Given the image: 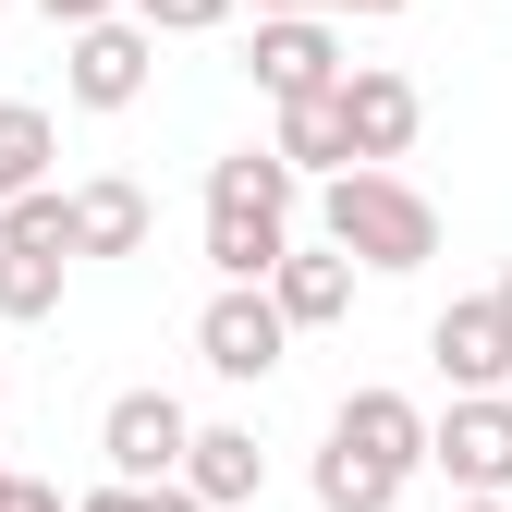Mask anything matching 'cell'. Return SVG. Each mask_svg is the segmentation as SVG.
<instances>
[{
    "label": "cell",
    "mask_w": 512,
    "mask_h": 512,
    "mask_svg": "<svg viewBox=\"0 0 512 512\" xmlns=\"http://www.w3.org/2000/svg\"><path fill=\"white\" fill-rule=\"evenodd\" d=\"M342 13H403V0H342Z\"/></svg>",
    "instance_id": "cb8c5ba5"
},
{
    "label": "cell",
    "mask_w": 512,
    "mask_h": 512,
    "mask_svg": "<svg viewBox=\"0 0 512 512\" xmlns=\"http://www.w3.org/2000/svg\"><path fill=\"white\" fill-rule=\"evenodd\" d=\"M269 305L293 317V330H330V317L354 305V256H342V244H317V256H281V281H269Z\"/></svg>",
    "instance_id": "8fae6325"
},
{
    "label": "cell",
    "mask_w": 512,
    "mask_h": 512,
    "mask_svg": "<svg viewBox=\"0 0 512 512\" xmlns=\"http://www.w3.org/2000/svg\"><path fill=\"white\" fill-rule=\"evenodd\" d=\"M281 13H342V0H256V25H281Z\"/></svg>",
    "instance_id": "44dd1931"
},
{
    "label": "cell",
    "mask_w": 512,
    "mask_h": 512,
    "mask_svg": "<svg viewBox=\"0 0 512 512\" xmlns=\"http://www.w3.org/2000/svg\"><path fill=\"white\" fill-rule=\"evenodd\" d=\"M49 159H61L49 110H37V98H0V208H25L37 183H49Z\"/></svg>",
    "instance_id": "7c38bea8"
},
{
    "label": "cell",
    "mask_w": 512,
    "mask_h": 512,
    "mask_svg": "<svg viewBox=\"0 0 512 512\" xmlns=\"http://www.w3.org/2000/svg\"><path fill=\"white\" fill-rule=\"evenodd\" d=\"M147 512H208V500L196 488H147Z\"/></svg>",
    "instance_id": "7402d4cb"
},
{
    "label": "cell",
    "mask_w": 512,
    "mask_h": 512,
    "mask_svg": "<svg viewBox=\"0 0 512 512\" xmlns=\"http://www.w3.org/2000/svg\"><path fill=\"white\" fill-rule=\"evenodd\" d=\"M13 500H25V476H0V512H13Z\"/></svg>",
    "instance_id": "d4e9b609"
},
{
    "label": "cell",
    "mask_w": 512,
    "mask_h": 512,
    "mask_svg": "<svg viewBox=\"0 0 512 512\" xmlns=\"http://www.w3.org/2000/svg\"><path fill=\"white\" fill-rule=\"evenodd\" d=\"M98 452H110V488H183V452H196V415L171 391H122L98 415Z\"/></svg>",
    "instance_id": "3957f363"
},
{
    "label": "cell",
    "mask_w": 512,
    "mask_h": 512,
    "mask_svg": "<svg viewBox=\"0 0 512 512\" xmlns=\"http://www.w3.org/2000/svg\"><path fill=\"white\" fill-rule=\"evenodd\" d=\"M147 61H159L147 25H86L74 61H61V86H74V110H135L147 98Z\"/></svg>",
    "instance_id": "ba28073f"
},
{
    "label": "cell",
    "mask_w": 512,
    "mask_h": 512,
    "mask_svg": "<svg viewBox=\"0 0 512 512\" xmlns=\"http://www.w3.org/2000/svg\"><path fill=\"white\" fill-rule=\"evenodd\" d=\"M427 354H439V378H452V403L500 391V378H512V305H500V293H464V305H439Z\"/></svg>",
    "instance_id": "8992f818"
},
{
    "label": "cell",
    "mask_w": 512,
    "mask_h": 512,
    "mask_svg": "<svg viewBox=\"0 0 512 512\" xmlns=\"http://www.w3.org/2000/svg\"><path fill=\"white\" fill-rule=\"evenodd\" d=\"M196 354H208V378H232V391H256L281 354H293V317L269 305V293H220L208 317H196Z\"/></svg>",
    "instance_id": "5b68a950"
},
{
    "label": "cell",
    "mask_w": 512,
    "mask_h": 512,
    "mask_svg": "<svg viewBox=\"0 0 512 512\" xmlns=\"http://www.w3.org/2000/svg\"><path fill=\"white\" fill-rule=\"evenodd\" d=\"M342 37H330V13H281V25H256V86H269L281 110L293 98H342Z\"/></svg>",
    "instance_id": "52a82bcc"
},
{
    "label": "cell",
    "mask_w": 512,
    "mask_h": 512,
    "mask_svg": "<svg viewBox=\"0 0 512 512\" xmlns=\"http://www.w3.org/2000/svg\"><path fill=\"white\" fill-rule=\"evenodd\" d=\"M183 488H196L208 512L256 500V488H269V452H256V427H196V452H183Z\"/></svg>",
    "instance_id": "30bf717a"
},
{
    "label": "cell",
    "mask_w": 512,
    "mask_h": 512,
    "mask_svg": "<svg viewBox=\"0 0 512 512\" xmlns=\"http://www.w3.org/2000/svg\"><path fill=\"white\" fill-rule=\"evenodd\" d=\"M74 232H86V256H135L147 244V183H86V196H74Z\"/></svg>",
    "instance_id": "9a60e30c"
},
{
    "label": "cell",
    "mask_w": 512,
    "mask_h": 512,
    "mask_svg": "<svg viewBox=\"0 0 512 512\" xmlns=\"http://www.w3.org/2000/svg\"><path fill=\"white\" fill-rule=\"evenodd\" d=\"M13 512H61V488H37V476H25V500H13Z\"/></svg>",
    "instance_id": "603a6c76"
},
{
    "label": "cell",
    "mask_w": 512,
    "mask_h": 512,
    "mask_svg": "<svg viewBox=\"0 0 512 512\" xmlns=\"http://www.w3.org/2000/svg\"><path fill=\"white\" fill-rule=\"evenodd\" d=\"M427 415L403 403V391H354L342 415H330V452H317V512H391L403 500V476L427 464Z\"/></svg>",
    "instance_id": "6da1fadb"
},
{
    "label": "cell",
    "mask_w": 512,
    "mask_h": 512,
    "mask_svg": "<svg viewBox=\"0 0 512 512\" xmlns=\"http://www.w3.org/2000/svg\"><path fill=\"white\" fill-rule=\"evenodd\" d=\"M135 25L147 37H208V25H232V0H135Z\"/></svg>",
    "instance_id": "ac0fdd59"
},
{
    "label": "cell",
    "mask_w": 512,
    "mask_h": 512,
    "mask_svg": "<svg viewBox=\"0 0 512 512\" xmlns=\"http://www.w3.org/2000/svg\"><path fill=\"white\" fill-rule=\"evenodd\" d=\"M427 464L452 476L464 500H500V488H512V391L452 403V415H439V439H427Z\"/></svg>",
    "instance_id": "277c9868"
},
{
    "label": "cell",
    "mask_w": 512,
    "mask_h": 512,
    "mask_svg": "<svg viewBox=\"0 0 512 512\" xmlns=\"http://www.w3.org/2000/svg\"><path fill=\"white\" fill-rule=\"evenodd\" d=\"M464 512H500V500H464Z\"/></svg>",
    "instance_id": "4316f807"
},
{
    "label": "cell",
    "mask_w": 512,
    "mask_h": 512,
    "mask_svg": "<svg viewBox=\"0 0 512 512\" xmlns=\"http://www.w3.org/2000/svg\"><path fill=\"white\" fill-rule=\"evenodd\" d=\"M342 122H354V159L378 171V159H403V147H415L427 98H415L403 74H378V61H354V74H342Z\"/></svg>",
    "instance_id": "9c48e42d"
},
{
    "label": "cell",
    "mask_w": 512,
    "mask_h": 512,
    "mask_svg": "<svg viewBox=\"0 0 512 512\" xmlns=\"http://www.w3.org/2000/svg\"><path fill=\"white\" fill-rule=\"evenodd\" d=\"M74 512H147V488H98V500H74Z\"/></svg>",
    "instance_id": "ffe728a7"
},
{
    "label": "cell",
    "mask_w": 512,
    "mask_h": 512,
    "mask_svg": "<svg viewBox=\"0 0 512 512\" xmlns=\"http://www.w3.org/2000/svg\"><path fill=\"white\" fill-rule=\"evenodd\" d=\"M281 159H293V171H330V183H342V171H366V159H354L342 98H293V110H281Z\"/></svg>",
    "instance_id": "4fadbf2b"
},
{
    "label": "cell",
    "mask_w": 512,
    "mask_h": 512,
    "mask_svg": "<svg viewBox=\"0 0 512 512\" xmlns=\"http://www.w3.org/2000/svg\"><path fill=\"white\" fill-rule=\"evenodd\" d=\"M37 13H49V25H74V37H86V25H122V0H37Z\"/></svg>",
    "instance_id": "d6986e66"
},
{
    "label": "cell",
    "mask_w": 512,
    "mask_h": 512,
    "mask_svg": "<svg viewBox=\"0 0 512 512\" xmlns=\"http://www.w3.org/2000/svg\"><path fill=\"white\" fill-rule=\"evenodd\" d=\"M317 232H330L354 269H427V256H439V208L415 196L403 171H342L330 196H317Z\"/></svg>",
    "instance_id": "7a4b0ae2"
},
{
    "label": "cell",
    "mask_w": 512,
    "mask_h": 512,
    "mask_svg": "<svg viewBox=\"0 0 512 512\" xmlns=\"http://www.w3.org/2000/svg\"><path fill=\"white\" fill-rule=\"evenodd\" d=\"M0 244H25V256H86V232H74V196H49V183H37L25 208H0Z\"/></svg>",
    "instance_id": "2e32d148"
},
{
    "label": "cell",
    "mask_w": 512,
    "mask_h": 512,
    "mask_svg": "<svg viewBox=\"0 0 512 512\" xmlns=\"http://www.w3.org/2000/svg\"><path fill=\"white\" fill-rule=\"evenodd\" d=\"M208 208H269V220H293V159H281V147L208 159Z\"/></svg>",
    "instance_id": "5bb4252c"
},
{
    "label": "cell",
    "mask_w": 512,
    "mask_h": 512,
    "mask_svg": "<svg viewBox=\"0 0 512 512\" xmlns=\"http://www.w3.org/2000/svg\"><path fill=\"white\" fill-rule=\"evenodd\" d=\"M61 269H74V256H25V244H0V317H13V330H25V317H49V305H61Z\"/></svg>",
    "instance_id": "e0dca14e"
},
{
    "label": "cell",
    "mask_w": 512,
    "mask_h": 512,
    "mask_svg": "<svg viewBox=\"0 0 512 512\" xmlns=\"http://www.w3.org/2000/svg\"><path fill=\"white\" fill-rule=\"evenodd\" d=\"M500 305H512V269H500Z\"/></svg>",
    "instance_id": "484cf974"
}]
</instances>
